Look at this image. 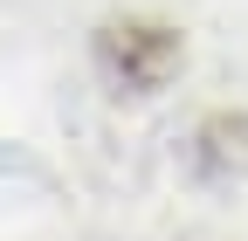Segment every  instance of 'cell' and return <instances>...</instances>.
I'll use <instances>...</instances> for the list:
<instances>
[{
    "label": "cell",
    "instance_id": "cell-1",
    "mask_svg": "<svg viewBox=\"0 0 248 241\" xmlns=\"http://www.w3.org/2000/svg\"><path fill=\"white\" fill-rule=\"evenodd\" d=\"M97 69L110 90L152 97L179 69V35L166 21H110V28H97Z\"/></svg>",
    "mask_w": 248,
    "mask_h": 241
}]
</instances>
